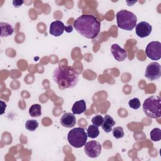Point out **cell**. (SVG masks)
I'll list each match as a JSON object with an SVG mask.
<instances>
[{"label":"cell","instance_id":"6da1fadb","mask_svg":"<svg viewBox=\"0 0 161 161\" xmlns=\"http://www.w3.org/2000/svg\"><path fill=\"white\" fill-rule=\"evenodd\" d=\"M74 27L82 36L93 39L100 31L101 23L93 15L82 14L74 21Z\"/></svg>","mask_w":161,"mask_h":161},{"label":"cell","instance_id":"5b68a950","mask_svg":"<svg viewBox=\"0 0 161 161\" xmlns=\"http://www.w3.org/2000/svg\"><path fill=\"white\" fill-rule=\"evenodd\" d=\"M87 140V135L85 130L81 127L72 129L67 135V140L69 144L76 148L84 146Z\"/></svg>","mask_w":161,"mask_h":161},{"label":"cell","instance_id":"52a82bcc","mask_svg":"<svg viewBox=\"0 0 161 161\" xmlns=\"http://www.w3.org/2000/svg\"><path fill=\"white\" fill-rule=\"evenodd\" d=\"M145 76L150 80L158 79L161 77L160 65L156 62L150 63L146 67Z\"/></svg>","mask_w":161,"mask_h":161},{"label":"cell","instance_id":"4fadbf2b","mask_svg":"<svg viewBox=\"0 0 161 161\" xmlns=\"http://www.w3.org/2000/svg\"><path fill=\"white\" fill-rule=\"evenodd\" d=\"M114 125L115 121L114 119L111 116L106 114L104 117V121L101 125L103 130L106 133H109L113 130L112 128Z\"/></svg>","mask_w":161,"mask_h":161},{"label":"cell","instance_id":"ac0fdd59","mask_svg":"<svg viewBox=\"0 0 161 161\" xmlns=\"http://www.w3.org/2000/svg\"><path fill=\"white\" fill-rule=\"evenodd\" d=\"M150 139L153 142H158L161 140V130L159 128H153L150 133Z\"/></svg>","mask_w":161,"mask_h":161},{"label":"cell","instance_id":"5bb4252c","mask_svg":"<svg viewBox=\"0 0 161 161\" xmlns=\"http://www.w3.org/2000/svg\"><path fill=\"white\" fill-rule=\"evenodd\" d=\"M86 110V103L84 100L81 99L76 101L72 106V111L74 114H80Z\"/></svg>","mask_w":161,"mask_h":161},{"label":"cell","instance_id":"30bf717a","mask_svg":"<svg viewBox=\"0 0 161 161\" xmlns=\"http://www.w3.org/2000/svg\"><path fill=\"white\" fill-rule=\"evenodd\" d=\"M67 27H65L64 23L59 20L53 21L50 26V33L54 36H59L63 34L64 30L69 32Z\"/></svg>","mask_w":161,"mask_h":161},{"label":"cell","instance_id":"3957f363","mask_svg":"<svg viewBox=\"0 0 161 161\" xmlns=\"http://www.w3.org/2000/svg\"><path fill=\"white\" fill-rule=\"evenodd\" d=\"M161 98L158 96H151L147 98L143 104L144 113L150 118L157 119L161 116Z\"/></svg>","mask_w":161,"mask_h":161},{"label":"cell","instance_id":"7c38bea8","mask_svg":"<svg viewBox=\"0 0 161 161\" xmlns=\"http://www.w3.org/2000/svg\"><path fill=\"white\" fill-rule=\"evenodd\" d=\"M60 123L66 128H72L76 123V118L74 114L71 113H64L60 118Z\"/></svg>","mask_w":161,"mask_h":161},{"label":"cell","instance_id":"9c48e42d","mask_svg":"<svg viewBox=\"0 0 161 161\" xmlns=\"http://www.w3.org/2000/svg\"><path fill=\"white\" fill-rule=\"evenodd\" d=\"M152 30V26L146 21H141L135 26L136 34L140 38H145L149 36Z\"/></svg>","mask_w":161,"mask_h":161},{"label":"cell","instance_id":"44dd1931","mask_svg":"<svg viewBox=\"0 0 161 161\" xmlns=\"http://www.w3.org/2000/svg\"><path fill=\"white\" fill-rule=\"evenodd\" d=\"M128 105L131 108L133 109H138V108H140L141 106V103L140 100L137 97H135L129 101Z\"/></svg>","mask_w":161,"mask_h":161},{"label":"cell","instance_id":"9a60e30c","mask_svg":"<svg viewBox=\"0 0 161 161\" xmlns=\"http://www.w3.org/2000/svg\"><path fill=\"white\" fill-rule=\"evenodd\" d=\"M1 37H7L11 35L14 32V29L13 26L8 23L1 22Z\"/></svg>","mask_w":161,"mask_h":161},{"label":"cell","instance_id":"e0dca14e","mask_svg":"<svg viewBox=\"0 0 161 161\" xmlns=\"http://www.w3.org/2000/svg\"><path fill=\"white\" fill-rule=\"evenodd\" d=\"M87 136L91 138H95L97 137L99 135V130L98 126L94 125H91L89 126L87 130Z\"/></svg>","mask_w":161,"mask_h":161},{"label":"cell","instance_id":"603a6c76","mask_svg":"<svg viewBox=\"0 0 161 161\" xmlns=\"http://www.w3.org/2000/svg\"><path fill=\"white\" fill-rule=\"evenodd\" d=\"M24 3V1H19V0H14L13 1V4L14 7L18 8L21 6Z\"/></svg>","mask_w":161,"mask_h":161},{"label":"cell","instance_id":"ba28073f","mask_svg":"<svg viewBox=\"0 0 161 161\" xmlns=\"http://www.w3.org/2000/svg\"><path fill=\"white\" fill-rule=\"evenodd\" d=\"M101 145L95 140L89 141L84 145V152L86 154L91 158L97 157L101 153Z\"/></svg>","mask_w":161,"mask_h":161},{"label":"cell","instance_id":"8992f818","mask_svg":"<svg viewBox=\"0 0 161 161\" xmlns=\"http://www.w3.org/2000/svg\"><path fill=\"white\" fill-rule=\"evenodd\" d=\"M146 55L153 60H158L161 58V43L158 41L150 42L145 49Z\"/></svg>","mask_w":161,"mask_h":161},{"label":"cell","instance_id":"d6986e66","mask_svg":"<svg viewBox=\"0 0 161 161\" xmlns=\"http://www.w3.org/2000/svg\"><path fill=\"white\" fill-rule=\"evenodd\" d=\"M38 123L36 120L35 119H28L25 123L26 128L30 131H35L38 128Z\"/></svg>","mask_w":161,"mask_h":161},{"label":"cell","instance_id":"ffe728a7","mask_svg":"<svg viewBox=\"0 0 161 161\" xmlns=\"http://www.w3.org/2000/svg\"><path fill=\"white\" fill-rule=\"evenodd\" d=\"M113 135L116 139H119L123 137L125 133L123 128L121 126H118L114 128L113 130Z\"/></svg>","mask_w":161,"mask_h":161},{"label":"cell","instance_id":"7a4b0ae2","mask_svg":"<svg viewBox=\"0 0 161 161\" xmlns=\"http://www.w3.org/2000/svg\"><path fill=\"white\" fill-rule=\"evenodd\" d=\"M52 77L61 90L72 88L79 80V74L73 67H57L53 72Z\"/></svg>","mask_w":161,"mask_h":161},{"label":"cell","instance_id":"2e32d148","mask_svg":"<svg viewBox=\"0 0 161 161\" xmlns=\"http://www.w3.org/2000/svg\"><path fill=\"white\" fill-rule=\"evenodd\" d=\"M29 114L31 117H38L42 114V106L39 104L31 105L29 109Z\"/></svg>","mask_w":161,"mask_h":161},{"label":"cell","instance_id":"8fae6325","mask_svg":"<svg viewBox=\"0 0 161 161\" xmlns=\"http://www.w3.org/2000/svg\"><path fill=\"white\" fill-rule=\"evenodd\" d=\"M111 52L114 58L118 62H122L125 60L127 57V52L126 51L120 47L118 44L114 43L113 44L111 47Z\"/></svg>","mask_w":161,"mask_h":161},{"label":"cell","instance_id":"277c9868","mask_svg":"<svg viewBox=\"0 0 161 161\" xmlns=\"http://www.w3.org/2000/svg\"><path fill=\"white\" fill-rule=\"evenodd\" d=\"M116 20L118 26L119 28L130 31L136 26L137 18L133 13L123 9L117 13Z\"/></svg>","mask_w":161,"mask_h":161},{"label":"cell","instance_id":"7402d4cb","mask_svg":"<svg viewBox=\"0 0 161 161\" xmlns=\"http://www.w3.org/2000/svg\"><path fill=\"white\" fill-rule=\"evenodd\" d=\"M103 121H104V118L99 114H97V115L94 116L91 119V122H92V125H94L98 127L101 126L102 125Z\"/></svg>","mask_w":161,"mask_h":161}]
</instances>
